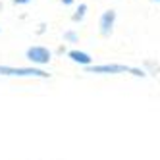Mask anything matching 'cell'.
Instances as JSON below:
<instances>
[{
  "instance_id": "cell-1",
  "label": "cell",
  "mask_w": 160,
  "mask_h": 160,
  "mask_svg": "<svg viewBox=\"0 0 160 160\" xmlns=\"http://www.w3.org/2000/svg\"><path fill=\"white\" fill-rule=\"evenodd\" d=\"M0 75H16V77H50V73L39 68H10L0 66Z\"/></svg>"
},
{
  "instance_id": "cell-2",
  "label": "cell",
  "mask_w": 160,
  "mask_h": 160,
  "mask_svg": "<svg viewBox=\"0 0 160 160\" xmlns=\"http://www.w3.org/2000/svg\"><path fill=\"white\" fill-rule=\"evenodd\" d=\"M85 72L89 73H131V68L129 66H123V64H100V66H85Z\"/></svg>"
},
{
  "instance_id": "cell-3",
  "label": "cell",
  "mask_w": 160,
  "mask_h": 160,
  "mask_svg": "<svg viewBox=\"0 0 160 160\" xmlns=\"http://www.w3.org/2000/svg\"><path fill=\"white\" fill-rule=\"evenodd\" d=\"M25 58H27L29 62H33V64L42 66V64H48V62H50L52 52H50L47 47H31V48H27V52H25Z\"/></svg>"
},
{
  "instance_id": "cell-4",
  "label": "cell",
  "mask_w": 160,
  "mask_h": 160,
  "mask_svg": "<svg viewBox=\"0 0 160 160\" xmlns=\"http://www.w3.org/2000/svg\"><path fill=\"white\" fill-rule=\"evenodd\" d=\"M114 23H116V12L114 10H106L104 14L100 16V35L102 37H108L112 29H114Z\"/></svg>"
},
{
  "instance_id": "cell-5",
  "label": "cell",
  "mask_w": 160,
  "mask_h": 160,
  "mask_svg": "<svg viewBox=\"0 0 160 160\" xmlns=\"http://www.w3.org/2000/svg\"><path fill=\"white\" fill-rule=\"evenodd\" d=\"M68 56H70L75 64H81V66H89L91 62H93V58H91L87 52H81V50H70Z\"/></svg>"
},
{
  "instance_id": "cell-6",
  "label": "cell",
  "mask_w": 160,
  "mask_h": 160,
  "mask_svg": "<svg viewBox=\"0 0 160 160\" xmlns=\"http://www.w3.org/2000/svg\"><path fill=\"white\" fill-rule=\"evenodd\" d=\"M85 12H87V4H79V8H77V12L72 16V19L75 21V23H77V21H81L83 18H85Z\"/></svg>"
},
{
  "instance_id": "cell-7",
  "label": "cell",
  "mask_w": 160,
  "mask_h": 160,
  "mask_svg": "<svg viewBox=\"0 0 160 160\" xmlns=\"http://www.w3.org/2000/svg\"><path fill=\"white\" fill-rule=\"evenodd\" d=\"M64 39H66V41H70V42H77V41H79V37L75 35L73 31H66V33H64Z\"/></svg>"
},
{
  "instance_id": "cell-8",
  "label": "cell",
  "mask_w": 160,
  "mask_h": 160,
  "mask_svg": "<svg viewBox=\"0 0 160 160\" xmlns=\"http://www.w3.org/2000/svg\"><path fill=\"white\" fill-rule=\"evenodd\" d=\"M145 66H147L151 72H160V66H158V64H154V62H151V60H147V62H145Z\"/></svg>"
},
{
  "instance_id": "cell-9",
  "label": "cell",
  "mask_w": 160,
  "mask_h": 160,
  "mask_svg": "<svg viewBox=\"0 0 160 160\" xmlns=\"http://www.w3.org/2000/svg\"><path fill=\"white\" fill-rule=\"evenodd\" d=\"M44 31H47V25H44V23H41V25H39V29H37V35H42Z\"/></svg>"
},
{
  "instance_id": "cell-10",
  "label": "cell",
  "mask_w": 160,
  "mask_h": 160,
  "mask_svg": "<svg viewBox=\"0 0 160 160\" xmlns=\"http://www.w3.org/2000/svg\"><path fill=\"white\" fill-rule=\"evenodd\" d=\"M27 2H31V0H14V4H27Z\"/></svg>"
},
{
  "instance_id": "cell-11",
  "label": "cell",
  "mask_w": 160,
  "mask_h": 160,
  "mask_svg": "<svg viewBox=\"0 0 160 160\" xmlns=\"http://www.w3.org/2000/svg\"><path fill=\"white\" fill-rule=\"evenodd\" d=\"M72 2H73V0H62V4H66V6H70Z\"/></svg>"
},
{
  "instance_id": "cell-12",
  "label": "cell",
  "mask_w": 160,
  "mask_h": 160,
  "mask_svg": "<svg viewBox=\"0 0 160 160\" xmlns=\"http://www.w3.org/2000/svg\"><path fill=\"white\" fill-rule=\"evenodd\" d=\"M158 2H160V0H158Z\"/></svg>"
}]
</instances>
